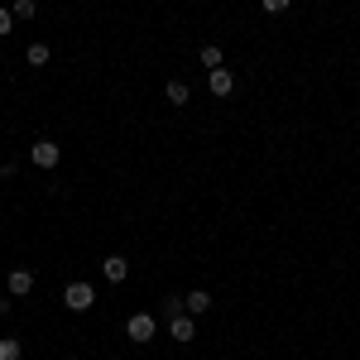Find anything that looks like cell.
Returning a JSON list of instances; mask_svg holds the SVG:
<instances>
[{"mask_svg":"<svg viewBox=\"0 0 360 360\" xmlns=\"http://www.w3.org/2000/svg\"><path fill=\"white\" fill-rule=\"evenodd\" d=\"M207 86H212V96H231L236 91V72L231 68H212L207 72Z\"/></svg>","mask_w":360,"mask_h":360,"instance_id":"5","label":"cell"},{"mask_svg":"<svg viewBox=\"0 0 360 360\" xmlns=\"http://www.w3.org/2000/svg\"><path fill=\"white\" fill-rule=\"evenodd\" d=\"M168 336L188 346V341L197 336V317H188V312H178V317H168Z\"/></svg>","mask_w":360,"mask_h":360,"instance_id":"4","label":"cell"},{"mask_svg":"<svg viewBox=\"0 0 360 360\" xmlns=\"http://www.w3.org/2000/svg\"><path fill=\"white\" fill-rule=\"evenodd\" d=\"M10 29H15V15H10V5H0V39H5Z\"/></svg>","mask_w":360,"mask_h":360,"instance_id":"14","label":"cell"},{"mask_svg":"<svg viewBox=\"0 0 360 360\" xmlns=\"http://www.w3.org/2000/svg\"><path fill=\"white\" fill-rule=\"evenodd\" d=\"M29 68H44V63H49V58H53V49H49V44H29Z\"/></svg>","mask_w":360,"mask_h":360,"instance_id":"10","label":"cell"},{"mask_svg":"<svg viewBox=\"0 0 360 360\" xmlns=\"http://www.w3.org/2000/svg\"><path fill=\"white\" fill-rule=\"evenodd\" d=\"M10 15H15V20H34V15H39V0H15Z\"/></svg>","mask_w":360,"mask_h":360,"instance_id":"11","label":"cell"},{"mask_svg":"<svg viewBox=\"0 0 360 360\" xmlns=\"http://www.w3.org/2000/svg\"><path fill=\"white\" fill-rule=\"evenodd\" d=\"M154 332H159V322H154L149 312H135V317L125 322V336H130L135 346H144V341H154Z\"/></svg>","mask_w":360,"mask_h":360,"instance_id":"2","label":"cell"},{"mask_svg":"<svg viewBox=\"0 0 360 360\" xmlns=\"http://www.w3.org/2000/svg\"><path fill=\"white\" fill-rule=\"evenodd\" d=\"M164 96H168V106H188V101H193V86L183 82V77H168Z\"/></svg>","mask_w":360,"mask_h":360,"instance_id":"9","label":"cell"},{"mask_svg":"<svg viewBox=\"0 0 360 360\" xmlns=\"http://www.w3.org/2000/svg\"><path fill=\"white\" fill-rule=\"evenodd\" d=\"M29 159H34V168H58V159H63V144H53V139H34Z\"/></svg>","mask_w":360,"mask_h":360,"instance_id":"3","label":"cell"},{"mask_svg":"<svg viewBox=\"0 0 360 360\" xmlns=\"http://www.w3.org/2000/svg\"><path fill=\"white\" fill-rule=\"evenodd\" d=\"M101 274L111 278V283H125V278H130V259H125V255H106V259H101Z\"/></svg>","mask_w":360,"mask_h":360,"instance_id":"7","label":"cell"},{"mask_svg":"<svg viewBox=\"0 0 360 360\" xmlns=\"http://www.w3.org/2000/svg\"><path fill=\"white\" fill-rule=\"evenodd\" d=\"M5 288H10V298H29V293H34V274H29V269H10Z\"/></svg>","mask_w":360,"mask_h":360,"instance_id":"8","label":"cell"},{"mask_svg":"<svg viewBox=\"0 0 360 360\" xmlns=\"http://www.w3.org/2000/svg\"><path fill=\"white\" fill-rule=\"evenodd\" d=\"M259 5H264V10H269V15H283V10H288V5H293V0H259Z\"/></svg>","mask_w":360,"mask_h":360,"instance_id":"15","label":"cell"},{"mask_svg":"<svg viewBox=\"0 0 360 360\" xmlns=\"http://www.w3.org/2000/svg\"><path fill=\"white\" fill-rule=\"evenodd\" d=\"M202 68H207V72H212V68H221V49H217V44H202Z\"/></svg>","mask_w":360,"mask_h":360,"instance_id":"12","label":"cell"},{"mask_svg":"<svg viewBox=\"0 0 360 360\" xmlns=\"http://www.w3.org/2000/svg\"><path fill=\"white\" fill-rule=\"evenodd\" d=\"M0 360H20V341L15 336H0Z\"/></svg>","mask_w":360,"mask_h":360,"instance_id":"13","label":"cell"},{"mask_svg":"<svg viewBox=\"0 0 360 360\" xmlns=\"http://www.w3.org/2000/svg\"><path fill=\"white\" fill-rule=\"evenodd\" d=\"M183 312H188V317H207V312H212V293H207V288L183 293Z\"/></svg>","mask_w":360,"mask_h":360,"instance_id":"6","label":"cell"},{"mask_svg":"<svg viewBox=\"0 0 360 360\" xmlns=\"http://www.w3.org/2000/svg\"><path fill=\"white\" fill-rule=\"evenodd\" d=\"M91 303H96V288L82 283V278L63 288V307H68V312H91Z\"/></svg>","mask_w":360,"mask_h":360,"instance_id":"1","label":"cell"}]
</instances>
